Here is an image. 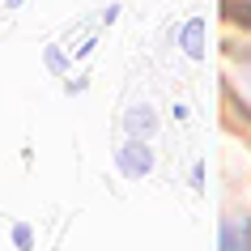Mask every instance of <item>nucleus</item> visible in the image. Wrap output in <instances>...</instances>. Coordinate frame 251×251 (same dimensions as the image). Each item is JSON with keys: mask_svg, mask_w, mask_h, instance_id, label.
Instances as JSON below:
<instances>
[{"mask_svg": "<svg viewBox=\"0 0 251 251\" xmlns=\"http://www.w3.org/2000/svg\"><path fill=\"white\" fill-rule=\"evenodd\" d=\"M243 243H247V222L238 226L234 217H230V222H226V230H222V251H234V247H243Z\"/></svg>", "mask_w": 251, "mask_h": 251, "instance_id": "20e7f679", "label": "nucleus"}, {"mask_svg": "<svg viewBox=\"0 0 251 251\" xmlns=\"http://www.w3.org/2000/svg\"><path fill=\"white\" fill-rule=\"evenodd\" d=\"M13 243H17V247H30V243H34V238H30V226H17V230H13Z\"/></svg>", "mask_w": 251, "mask_h": 251, "instance_id": "423d86ee", "label": "nucleus"}, {"mask_svg": "<svg viewBox=\"0 0 251 251\" xmlns=\"http://www.w3.org/2000/svg\"><path fill=\"white\" fill-rule=\"evenodd\" d=\"M47 68H51V73H64V55H60V47H47Z\"/></svg>", "mask_w": 251, "mask_h": 251, "instance_id": "39448f33", "label": "nucleus"}, {"mask_svg": "<svg viewBox=\"0 0 251 251\" xmlns=\"http://www.w3.org/2000/svg\"><path fill=\"white\" fill-rule=\"evenodd\" d=\"M115 162H119V171L128 175V179H141V175L153 171V149L145 145V136H132V141L115 153Z\"/></svg>", "mask_w": 251, "mask_h": 251, "instance_id": "f257e3e1", "label": "nucleus"}, {"mask_svg": "<svg viewBox=\"0 0 251 251\" xmlns=\"http://www.w3.org/2000/svg\"><path fill=\"white\" fill-rule=\"evenodd\" d=\"M17 4H22V0H9V9H17Z\"/></svg>", "mask_w": 251, "mask_h": 251, "instance_id": "6e6552de", "label": "nucleus"}, {"mask_svg": "<svg viewBox=\"0 0 251 251\" xmlns=\"http://www.w3.org/2000/svg\"><path fill=\"white\" fill-rule=\"evenodd\" d=\"M153 128H158V115L149 106H132L128 111V136H153Z\"/></svg>", "mask_w": 251, "mask_h": 251, "instance_id": "7ed1b4c3", "label": "nucleus"}, {"mask_svg": "<svg viewBox=\"0 0 251 251\" xmlns=\"http://www.w3.org/2000/svg\"><path fill=\"white\" fill-rule=\"evenodd\" d=\"M179 43H183V51L192 55V60H200V55H204V22L192 17V22L183 26V34H179Z\"/></svg>", "mask_w": 251, "mask_h": 251, "instance_id": "f03ea898", "label": "nucleus"}, {"mask_svg": "<svg viewBox=\"0 0 251 251\" xmlns=\"http://www.w3.org/2000/svg\"><path fill=\"white\" fill-rule=\"evenodd\" d=\"M192 187H196V192L204 187V166H196V171H192Z\"/></svg>", "mask_w": 251, "mask_h": 251, "instance_id": "0eeeda50", "label": "nucleus"}]
</instances>
